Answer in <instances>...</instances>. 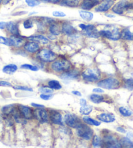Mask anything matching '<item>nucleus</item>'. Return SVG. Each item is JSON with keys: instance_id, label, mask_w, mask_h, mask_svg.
<instances>
[{"instance_id": "nucleus-20", "label": "nucleus", "mask_w": 133, "mask_h": 148, "mask_svg": "<svg viewBox=\"0 0 133 148\" xmlns=\"http://www.w3.org/2000/svg\"><path fill=\"white\" fill-rule=\"evenodd\" d=\"M50 119L53 124L61 125H63V119L61 114L56 110H52L50 113Z\"/></svg>"}, {"instance_id": "nucleus-5", "label": "nucleus", "mask_w": 133, "mask_h": 148, "mask_svg": "<svg viewBox=\"0 0 133 148\" xmlns=\"http://www.w3.org/2000/svg\"><path fill=\"white\" fill-rule=\"evenodd\" d=\"M82 78L87 82H96L101 78V73L95 69H87L82 73Z\"/></svg>"}, {"instance_id": "nucleus-9", "label": "nucleus", "mask_w": 133, "mask_h": 148, "mask_svg": "<svg viewBox=\"0 0 133 148\" xmlns=\"http://www.w3.org/2000/svg\"><path fill=\"white\" fill-rule=\"evenodd\" d=\"M64 121L68 127L73 129H77L82 123L80 118L75 114L68 113L65 115Z\"/></svg>"}, {"instance_id": "nucleus-58", "label": "nucleus", "mask_w": 133, "mask_h": 148, "mask_svg": "<svg viewBox=\"0 0 133 148\" xmlns=\"http://www.w3.org/2000/svg\"><path fill=\"white\" fill-rule=\"evenodd\" d=\"M132 21H133V18H132Z\"/></svg>"}, {"instance_id": "nucleus-18", "label": "nucleus", "mask_w": 133, "mask_h": 148, "mask_svg": "<svg viewBox=\"0 0 133 148\" xmlns=\"http://www.w3.org/2000/svg\"><path fill=\"white\" fill-rule=\"evenodd\" d=\"M7 32L10 34V35H21L20 31V27L19 23L14 21H9L7 22L6 25Z\"/></svg>"}, {"instance_id": "nucleus-8", "label": "nucleus", "mask_w": 133, "mask_h": 148, "mask_svg": "<svg viewBox=\"0 0 133 148\" xmlns=\"http://www.w3.org/2000/svg\"><path fill=\"white\" fill-rule=\"evenodd\" d=\"M76 134L81 138L85 140H90L93 138V131L87 125L82 123L76 129Z\"/></svg>"}, {"instance_id": "nucleus-13", "label": "nucleus", "mask_w": 133, "mask_h": 148, "mask_svg": "<svg viewBox=\"0 0 133 148\" xmlns=\"http://www.w3.org/2000/svg\"><path fill=\"white\" fill-rule=\"evenodd\" d=\"M61 34L66 35V36L71 37L72 35L77 34L78 31L76 28L71 24L70 22H65L61 24Z\"/></svg>"}, {"instance_id": "nucleus-4", "label": "nucleus", "mask_w": 133, "mask_h": 148, "mask_svg": "<svg viewBox=\"0 0 133 148\" xmlns=\"http://www.w3.org/2000/svg\"><path fill=\"white\" fill-rule=\"evenodd\" d=\"M37 58L42 62L50 63L53 62L57 58V55L50 49L42 48L37 53Z\"/></svg>"}, {"instance_id": "nucleus-39", "label": "nucleus", "mask_w": 133, "mask_h": 148, "mask_svg": "<svg viewBox=\"0 0 133 148\" xmlns=\"http://www.w3.org/2000/svg\"><path fill=\"white\" fill-rule=\"evenodd\" d=\"M39 92L43 94H52L53 93V90L47 87H40L39 89Z\"/></svg>"}, {"instance_id": "nucleus-30", "label": "nucleus", "mask_w": 133, "mask_h": 148, "mask_svg": "<svg viewBox=\"0 0 133 148\" xmlns=\"http://www.w3.org/2000/svg\"><path fill=\"white\" fill-rule=\"evenodd\" d=\"M93 111V107L89 104H85V105L81 106L80 108V113L85 116H88L91 112Z\"/></svg>"}, {"instance_id": "nucleus-14", "label": "nucleus", "mask_w": 133, "mask_h": 148, "mask_svg": "<svg viewBox=\"0 0 133 148\" xmlns=\"http://www.w3.org/2000/svg\"><path fill=\"white\" fill-rule=\"evenodd\" d=\"M33 116L40 123H47L49 119V116L47 110L43 108H37L33 112Z\"/></svg>"}, {"instance_id": "nucleus-37", "label": "nucleus", "mask_w": 133, "mask_h": 148, "mask_svg": "<svg viewBox=\"0 0 133 148\" xmlns=\"http://www.w3.org/2000/svg\"><path fill=\"white\" fill-rule=\"evenodd\" d=\"M22 69H28L32 71H39V68L35 65H32L30 64H24L21 65Z\"/></svg>"}, {"instance_id": "nucleus-56", "label": "nucleus", "mask_w": 133, "mask_h": 148, "mask_svg": "<svg viewBox=\"0 0 133 148\" xmlns=\"http://www.w3.org/2000/svg\"><path fill=\"white\" fill-rule=\"evenodd\" d=\"M37 14V12H35V11L31 12H29V16H32V15H34V14Z\"/></svg>"}, {"instance_id": "nucleus-32", "label": "nucleus", "mask_w": 133, "mask_h": 148, "mask_svg": "<svg viewBox=\"0 0 133 148\" xmlns=\"http://www.w3.org/2000/svg\"><path fill=\"white\" fill-rule=\"evenodd\" d=\"M48 85L49 86V88L52 89V90H59L62 88V86H61V84L59 82L58 80H50L48 82Z\"/></svg>"}, {"instance_id": "nucleus-19", "label": "nucleus", "mask_w": 133, "mask_h": 148, "mask_svg": "<svg viewBox=\"0 0 133 148\" xmlns=\"http://www.w3.org/2000/svg\"><path fill=\"white\" fill-rule=\"evenodd\" d=\"M20 113L22 115V116L26 119H32L33 116V112L29 107L24 105H19L18 106Z\"/></svg>"}, {"instance_id": "nucleus-52", "label": "nucleus", "mask_w": 133, "mask_h": 148, "mask_svg": "<svg viewBox=\"0 0 133 148\" xmlns=\"http://www.w3.org/2000/svg\"><path fill=\"white\" fill-rule=\"evenodd\" d=\"M87 104V101L86 99H81L80 100V106H83V105H85V104Z\"/></svg>"}, {"instance_id": "nucleus-29", "label": "nucleus", "mask_w": 133, "mask_h": 148, "mask_svg": "<svg viewBox=\"0 0 133 148\" xmlns=\"http://www.w3.org/2000/svg\"><path fill=\"white\" fill-rule=\"evenodd\" d=\"M82 119L86 124L89 125H93V126L97 127V126H99L101 124V123L100 121H97L94 119H92L90 117L84 116L82 118Z\"/></svg>"}, {"instance_id": "nucleus-35", "label": "nucleus", "mask_w": 133, "mask_h": 148, "mask_svg": "<svg viewBox=\"0 0 133 148\" xmlns=\"http://www.w3.org/2000/svg\"><path fill=\"white\" fill-rule=\"evenodd\" d=\"M92 145L94 147H99L102 145V140L97 135H94L92 140Z\"/></svg>"}, {"instance_id": "nucleus-54", "label": "nucleus", "mask_w": 133, "mask_h": 148, "mask_svg": "<svg viewBox=\"0 0 133 148\" xmlns=\"http://www.w3.org/2000/svg\"><path fill=\"white\" fill-rule=\"evenodd\" d=\"M105 16L108 18H114L116 17L114 14H109V13H105Z\"/></svg>"}, {"instance_id": "nucleus-47", "label": "nucleus", "mask_w": 133, "mask_h": 148, "mask_svg": "<svg viewBox=\"0 0 133 148\" xmlns=\"http://www.w3.org/2000/svg\"><path fill=\"white\" fill-rule=\"evenodd\" d=\"M93 92L102 93H104V90H103V89H101V88H97L93 89Z\"/></svg>"}, {"instance_id": "nucleus-26", "label": "nucleus", "mask_w": 133, "mask_h": 148, "mask_svg": "<svg viewBox=\"0 0 133 148\" xmlns=\"http://www.w3.org/2000/svg\"><path fill=\"white\" fill-rule=\"evenodd\" d=\"M79 15L82 20H85L86 22H91L94 18V14L93 12H91L89 11H84L81 10L79 11Z\"/></svg>"}, {"instance_id": "nucleus-40", "label": "nucleus", "mask_w": 133, "mask_h": 148, "mask_svg": "<svg viewBox=\"0 0 133 148\" xmlns=\"http://www.w3.org/2000/svg\"><path fill=\"white\" fill-rule=\"evenodd\" d=\"M52 15L53 17L56 18H64L66 16V14L63 11H54L52 12Z\"/></svg>"}, {"instance_id": "nucleus-59", "label": "nucleus", "mask_w": 133, "mask_h": 148, "mask_svg": "<svg viewBox=\"0 0 133 148\" xmlns=\"http://www.w3.org/2000/svg\"><path fill=\"white\" fill-rule=\"evenodd\" d=\"M132 33H133V32H132Z\"/></svg>"}, {"instance_id": "nucleus-3", "label": "nucleus", "mask_w": 133, "mask_h": 148, "mask_svg": "<svg viewBox=\"0 0 133 148\" xmlns=\"http://www.w3.org/2000/svg\"><path fill=\"white\" fill-rule=\"evenodd\" d=\"M78 27L80 28L84 36L91 39H99L100 37L99 31L94 24H86L84 23L78 24Z\"/></svg>"}, {"instance_id": "nucleus-42", "label": "nucleus", "mask_w": 133, "mask_h": 148, "mask_svg": "<svg viewBox=\"0 0 133 148\" xmlns=\"http://www.w3.org/2000/svg\"><path fill=\"white\" fill-rule=\"evenodd\" d=\"M41 2L45 3H49V4H60L61 0H40Z\"/></svg>"}, {"instance_id": "nucleus-27", "label": "nucleus", "mask_w": 133, "mask_h": 148, "mask_svg": "<svg viewBox=\"0 0 133 148\" xmlns=\"http://www.w3.org/2000/svg\"><path fill=\"white\" fill-rule=\"evenodd\" d=\"M35 19L30 18H27L24 20L22 22V26L25 29H32L35 25Z\"/></svg>"}, {"instance_id": "nucleus-46", "label": "nucleus", "mask_w": 133, "mask_h": 148, "mask_svg": "<svg viewBox=\"0 0 133 148\" xmlns=\"http://www.w3.org/2000/svg\"><path fill=\"white\" fill-rule=\"evenodd\" d=\"M32 106L35 107V108H45L44 105H42V104H37V103H32Z\"/></svg>"}, {"instance_id": "nucleus-34", "label": "nucleus", "mask_w": 133, "mask_h": 148, "mask_svg": "<svg viewBox=\"0 0 133 148\" xmlns=\"http://www.w3.org/2000/svg\"><path fill=\"white\" fill-rule=\"evenodd\" d=\"M119 112L124 117H130L132 115V112L125 107L121 106L119 108Z\"/></svg>"}, {"instance_id": "nucleus-55", "label": "nucleus", "mask_w": 133, "mask_h": 148, "mask_svg": "<svg viewBox=\"0 0 133 148\" xmlns=\"http://www.w3.org/2000/svg\"><path fill=\"white\" fill-rule=\"evenodd\" d=\"M11 1L12 0H3V1H2V4L5 5L9 4Z\"/></svg>"}, {"instance_id": "nucleus-38", "label": "nucleus", "mask_w": 133, "mask_h": 148, "mask_svg": "<svg viewBox=\"0 0 133 148\" xmlns=\"http://www.w3.org/2000/svg\"><path fill=\"white\" fill-rule=\"evenodd\" d=\"M125 87L128 90H133V78H129L125 80Z\"/></svg>"}, {"instance_id": "nucleus-2", "label": "nucleus", "mask_w": 133, "mask_h": 148, "mask_svg": "<svg viewBox=\"0 0 133 148\" xmlns=\"http://www.w3.org/2000/svg\"><path fill=\"white\" fill-rule=\"evenodd\" d=\"M111 10L114 14L123 15L127 11H133V3L128 0H120L115 3Z\"/></svg>"}, {"instance_id": "nucleus-49", "label": "nucleus", "mask_w": 133, "mask_h": 148, "mask_svg": "<svg viewBox=\"0 0 133 148\" xmlns=\"http://www.w3.org/2000/svg\"><path fill=\"white\" fill-rule=\"evenodd\" d=\"M117 131H118V132H121V133H126V130H125L123 127H117Z\"/></svg>"}, {"instance_id": "nucleus-11", "label": "nucleus", "mask_w": 133, "mask_h": 148, "mask_svg": "<svg viewBox=\"0 0 133 148\" xmlns=\"http://www.w3.org/2000/svg\"><path fill=\"white\" fill-rule=\"evenodd\" d=\"M115 4V0H101L94 9L97 12H106L112 9Z\"/></svg>"}, {"instance_id": "nucleus-57", "label": "nucleus", "mask_w": 133, "mask_h": 148, "mask_svg": "<svg viewBox=\"0 0 133 148\" xmlns=\"http://www.w3.org/2000/svg\"><path fill=\"white\" fill-rule=\"evenodd\" d=\"M2 1H3V0H0V5L2 4Z\"/></svg>"}, {"instance_id": "nucleus-10", "label": "nucleus", "mask_w": 133, "mask_h": 148, "mask_svg": "<svg viewBox=\"0 0 133 148\" xmlns=\"http://www.w3.org/2000/svg\"><path fill=\"white\" fill-rule=\"evenodd\" d=\"M26 37L22 35H11L8 37L9 47H13L15 48H20L23 47V46L26 42Z\"/></svg>"}, {"instance_id": "nucleus-41", "label": "nucleus", "mask_w": 133, "mask_h": 148, "mask_svg": "<svg viewBox=\"0 0 133 148\" xmlns=\"http://www.w3.org/2000/svg\"><path fill=\"white\" fill-rule=\"evenodd\" d=\"M13 88L15 90H22V91H33V89L26 86H13Z\"/></svg>"}, {"instance_id": "nucleus-33", "label": "nucleus", "mask_w": 133, "mask_h": 148, "mask_svg": "<svg viewBox=\"0 0 133 148\" xmlns=\"http://www.w3.org/2000/svg\"><path fill=\"white\" fill-rule=\"evenodd\" d=\"M119 142L122 147L133 148V142L131 141V140L127 137L123 138Z\"/></svg>"}, {"instance_id": "nucleus-43", "label": "nucleus", "mask_w": 133, "mask_h": 148, "mask_svg": "<svg viewBox=\"0 0 133 148\" xmlns=\"http://www.w3.org/2000/svg\"><path fill=\"white\" fill-rule=\"evenodd\" d=\"M0 45H4L9 47V40L8 38L0 36Z\"/></svg>"}, {"instance_id": "nucleus-16", "label": "nucleus", "mask_w": 133, "mask_h": 148, "mask_svg": "<svg viewBox=\"0 0 133 148\" xmlns=\"http://www.w3.org/2000/svg\"><path fill=\"white\" fill-rule=\"evenodd\" d=\"M100 3V0H82L80 3V7L84 11H90L95 8Z\"/></svg>"}, {"instance_id": "nucleus-23", "label": "nucleus", "mask_w": 133, "mask_h": 148, "mask_svg": "<svg viewBox=\"0 0 133 148\" xmlns=\"http://www.w3.org/2000/svg\"><path fill=\"white\" fill-rule=\"evenodd\" d=\"M79 76V72L76 70H69L61 75V78L65 80H75Z\"/></svg>"}, {"instance_id": "nucleus-28", "label": "nucleus", "mask_w": 133, "mask_h": 148, "mask_svg": "<svg viewBox=\"0 0 133 148\" xmlns=\"http://www.w3.org/2000/svg\"><path fill=\"white\" fill-rule=\"evenodd\" d=\"M17 70H18L17 65L14 64L7 65L5 66V67L3 68V72L4 73L9 74V75L14 73Z\"/></svg>"}, {"instance_id": "nucleus-36", "label": "nucleus", "mask_w": 133, "mask_h": 148, "mask_svg": "<svg viewBox=\"0 0 133 148\" xmlns=\"http://www.w3.org/2000/svg\"><path fill=\"white\" fill-rule=\"evenodd\" d=\"M25 3L29 7H35L39 5L41 3L40 0H24Z\"/></svg>"}, {"instance_id": "nucleus-17", "label": "nucleus", "mask_w": 133, "mask_h": 148, "mask_svg": "<svg viewBox=\"0 0 133 148\" xmlns=\"http://www.w3.org/2000/svg\"><path fill=\"white\" fill-rule=\"evenodd\" d=\"M26 39L27 40L37 42L39 45H47L50 42V39H48V37L43 34H35L30 35V36L27 37Z\"/></svg>"}, {"instance_id": "nucleus-25", "label": "nucleus", "mask_w": 133, "mask_h": 148, "mask_svg": "<svg viewBox=\"0 0 133 148\" xmlns=\"http://www.w3.org/2000/svg\"><path fill=\"white\" fill-rule=\"evenodd\" d=\"M121 39L127 41H133V33L129 28L125 27L121 30Z\"/></svg>"}, {"instance_id": "nucleus-12", "label": "nucleus", "mask_w": 133, "mask_h": 148, "mask_svg": "<svg viewBox=\"0 0 133 148\" xmlns=\"http://www.w3.org/2000/svg\"><path fill=\"white\" fill-rule=\"evenodd\" d=\"M102 145H104V146L106 147L111 148H119L121 147V145L116 138L112 135H106L103 138V140H102Z\"/></svg>"}, {"instance_id": "nucleus-51", "label": "nucleus", "mask_w": 133, "mask_h": 148, "mask_svg": "<svg viewBox=\"0 0 133 148\" xmlns=\"http://www.w3.org/2000/svg\"><path fill=\"white\" fill-rule=\"evenodd\" d=\"M27 13L26 11H20V12H17L16 13H14L13 15L15 16H19V15H24Z\"/></svg>"}, {"instance_id": "nucleus-15", "label": "nucleus", "mask_w": 133, "mask_h": 148, "mask_svg": "<svg viewBox=\"0 0 133 148\" xmlns=\"http://www.w3.org/2000/svg\"><path fill=\"white\" fill-rule=\"evenodd\" d=\"M23 48L26 52L30 53H35L39 52L40 49V46L37 42L33 40H26L25 44L23 46Z\"/></svg>"}, {"instance_id": "nucleus-22", "label": "nucleus", "mask_w": 133, "mask_h": 148, "mask_svg": "<svg viewBox=\"0 0 133 148\" xmlns=\"http://www.w3.org/2000/svg\"><path fill=\"white\" fill-rule=\"evenodd\" d=\"M48 31L49 32L50 35H52L56 37L59 36L61 34V25L58 24L57 21H56L48 27Z\"/></svg>"}, {"instance_id": "nucleus-48", "label": "nucleus", "mask_w": 133, "mask_h": 148, "mask_svg": "<svg viewBox=\"0 0 133 148\" xmlns=\"http://www.w3.org/2000/svg\"><path fill=\"white\" fill-rule=\"evenodd\" d=\"M7 22H0V29H5L6 28Z\"/></svg>"}, {"instance_id": "nucleus-7", "label": "nucleus", "mask_w": 133, "mask_h": 148, "mask_svg": "<svg viewBox=\"0 0 133 148\" xmlns=\"http://www.w3.org/2000/svg\"><path fill=\"white\" fill-rule=\"evenodd\" d=\"M71 67V63L66 60L55 61L51 65L52 70L56 73L66 72V71L70 70Z\"/></svg>"}, {"instance_id": "nucleus-21", "label": "nucleus", "mask_w": 133, "mask_h": 148, "mask_svg": "<svg viewBox=\"0 0 133 148\" xmlns=\"http://www.w3.org/2000/svg\"><path fill=\"white\" fill-rule=\"evenodd\" d=\"M97 118L104 123H112L116 121V117L110 113H101L97 115Z\"/></svg>"}, {"instance_id": "nucleus-44", "label": "nucleus", "mask_w": 133, "mask_h": 148, "mask_svg": "<svg viewBox=\"0 0 133 148\" xmlns=\"http://www.w3.org/2000/svg\"><path fill=\"white\" fill-rule=\"evenodd\" d=\"M40 97L43 100H45V101H48V100H50V99H52L53 97V95H51V94H40Z\"/></svg>"}, {"instance_id": "nucleus-31", "label": "nucleus", "mask_w": 133, "mask_h": 148, "mask_svg": "<svg viewBox=\"0 0 133 148\" xmlns=\"http://www.w3.org/2000/svg\"><path fill=\"white\" fill-rule=\"evenodd\" d=\"M89 99L91 102H93L95 104H99L103 103L104 101V97L102 95H98V94H92L89 97Z\"/></svg>"}, {"instance_id": "nucleus-24", "label": "nucleus", "mask_w": 133, "mask_h": 148, "mask_svg": "<svg viewBox=\"0 0 133 148\" xmlns=\"http://www.w3.org/2000/svg\"><path fill=\"white\" fill-rule=\"evenodd\" d=\"M80 0H61L59 5L63 7L75 8V7L80 6Z\"/></svg>"}, {"instance_id": "nucleus-1", "label": "nucleus", "mask_w": 133, "mask_h": 148, "mask_svg": "<svg viewBox=\"0 0 133 148\" xmlns=\"http://www.w3.org/2000/svg\"><path fill=\"white\" fill-rule=\"evenodd\" d=\"M100 37L108 40L117 41L121 39V29L116 25L107 24L104 28L99 31Z\"/></svg>"}, {"instance_id": "nucleus-50", "label": "nucleus", "mask_w": 133, "mask_h": 148, "mask_svg": "<svg viewBox=\"0 0 133 148\" xmlns=\"http://www.w3.org/2000/svg\"><path fill=\"white\" fill-rule=\"evenodd\" d=\"M127 138H128L130 139L131 141L133 142V133L132 132H128V133L127 134Z\"/></svg>"}, {"instance_id": "nucleus-53", "label": "nucleus", "mask_w": 133, "mask_h": 148, "mask_svg": "<svg viewBox=\"0 0 133 148\" xmlns=\"http://www.w3.org/2000/svg\"><path fill=\"white\" fill-rule=\"evenodd\" d=\"M72 93L74 94V95H75L76 96H78V97H81L82 96V93L80 92V91H72Z\"/></svg>"}, {"instance_id": "nucleus-6", "label": "nucleus", "mask_w": 133, "mask_h": 148, "mask_svg": "<svg viewBox=\"0 0 133 148\" xmlns=\"http://www.w3.org/2000/svg\"><path fill=\"white\" fill-rule=\"evenodd\" d=\"M99 87L106 90H116L119 88L120 81L116 78H108L100 81L97 84Z\"/></svg>"}, {"instance_id": "nucleus-45", "label": "nucleus", "mask_w": 133, "mask_h": 148, "mask_svg": "<svg viewBox=\"0 0 133 148\" xmlns=\"http://www.w3.org/2000/svg\"><path fill=\"white\" fill-rule=\"evenodd\" d=\"M0 86L1 87H12V85L11 83H10L9 82L1 80L0 81Z\"/></svg>"}]
</instances>
